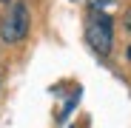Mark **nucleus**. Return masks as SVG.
I'll return each instance as SVG.
<instances>
[{"label":"nucleus","instance_id":"1","mask_svg":"<svg viewBox=\"0 0 131 128\" xmlns=\"http://www.w3.org/2000/svg\"><path fill=\"white\" fill-rule=\"evenodd\" d=\"M85 40L97 54H111V43H114V23L103 9H91V17L85 23Z\"/></svg>","mask_w":131,"mask_h":128},{"label":"nucleus","instance_id":"2","mask_svg":"<svg viewBox=\"0 0 131 128\" xmlns=\"http://www.w3.org/2000/svg\"><path fill=\"white\" fill-rule=\"evenodd\" d=\"M29 26H31V17H29L26 3H14L9 9V14L3 17V23H0V40L6 46H14L29 34Z\"/></svg>","mask_w":131,"mask_h":128},{"label":"nucleus","instance_id":"3","mask_svg":"<svg viewBox=\"0 0 131 128\" xmlns=\"http://www.w3.org/2000/svg\"><path fill=\"white\" fill-rule=\"evenodd\" d=\"M89 3H91V9H105L111 0H89Z\"/></svg>","mask_w":131,"mask_h":128},{"label":"nucleus","instance_id":"4","mask_svg":"<svg viewBox=\"0 0 131 128\" xmlns=\"http://www.w3.org/2000/svg\"><path fill=\"white\" fill-rule=\"evenodd\" d=\"M125 31H128V34H131V9H128V11H125Z\"/></svg>","mask_w":131,"mask_h":128},{"label":"nucleus","instance_id":"5","mask_svg":"<svg viewBox=\"0 0 131 128\" xmlns=\"http://www.w3.org/2000/svg\"><path fill=\"white\" fill-rule=\"evenodd\" d=\"M3 3H12V0H3Z\"/></svg>","mask_w":131,"mask_h":128},{"label":"nucleus","instance_id":"6","mask_svg":"<svg viewBox=\"0 0 131 128\" xmlns=\"http://www.w3.org/2000/svg\"><path fill=\"white\" fill-rule=\"evenodd\" d=\"M128 57H131V49H128Z\"/></svg>","mask_w":131,"mask_h":128}]
</instances>
